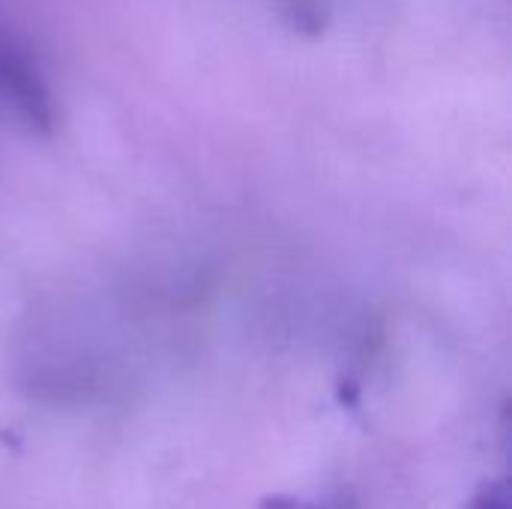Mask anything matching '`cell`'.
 Returning <instances> with one entry per match:
<instances>
[{
  "label": "cell",
  "instance_id": "cell-1",
  "mask_svg": "<svg viewBox=\"0 0 512 509\" xmlns=\"http://www.w3.org/2000/svg\"><path fill=\"white\" fill-rule=\"evenodd\" d=\"M0 99L15 108L27 123L48 129L54 120L51 111V93L30 63V57L18 48H12L6 39H0Z\"/></svg>",
  "mask_w": 512,
  "mask_h": 509
},
{
  "label": "cell",
  "instance_id": "cell-2",
  "mask_svg": "<svg viewBox=\"0 0 512 509\" xmlns=\"http://www.w3.org/2000/svg\"><path fill=\"white\" fill-rule=\"evenodd\" d=\"M471 509H507V486H504V483L486 486V489L471 501Z\"/></svg>",
  "mask_w": 512,
  "mask_h": 509
},
{
  "label": "cell",
  "instance_id": "cell-3",
  "mask_svg": "<svg viewBox=\"0 0 512 509\" xmlns=\"http://www.w3.org/2000/svg\"><path fill=\"white\" fill-rule=\"evenodd\" d=\"M261 509H342V507H315V504H303L294 498H267Z\"/></svg>",
  "mask_w": 512,
  "mask_h": 509
}]
</instances>
